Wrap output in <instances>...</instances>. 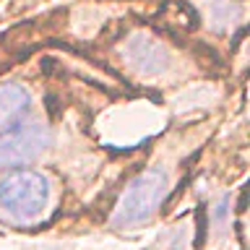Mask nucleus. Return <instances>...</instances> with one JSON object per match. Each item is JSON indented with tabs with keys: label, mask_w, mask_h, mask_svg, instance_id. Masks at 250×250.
<instances>
[{
	"label": "nucleus",
	"mask_w": 250,
	"mask_h": 250,
	"mask_svg": "<svg viewBox=\"0 0 250 250\" xmlns=\"http://www.w3.org/2000/svg\"><path fill=\"white\" fill-rule=\"evenodd\" d=\"M31 109V97L29 91L19 83L0 86V133L13 128L16 123L26 120Z\"/></svg>",
	"instance_id": "39448f33"
},
{
	"label": "nucleus",
	"mask_w": 250,
	"mask_h": 250,
	"mask_svg": "<svg viewBox=\"0 0 250 250\" xmlns=\"http://www.w3.org/2000/svg\"><path fill=\"white\" fill-rule=\"evenodd\" d=\"M169 193V175L162 167L144 169L138 177L130 180V185L123 190L120 201L115 203L112 219L109 224L115 229H130V227H141L148 222L156 208L162 206V201Z\"/></svg>",
	"instance_id": "f257e3e1"
},
{
	"label": "nucleus",
	"mask_w": 250,
	"mask_h": 250,
	"mask_svg": "<svg viewBox=\"0 0 250 250\" xmlns=\"http://www.w3.org/2000/svg\"><path fill=\"white\" fill-rule=\"evenodd\" d=\"M52 144V133L47 125L34 120H21L13 128L0 133V169L23 167L34 162Z\"/></svg>",
	"instance_id": "7ed1b4c3"
},
{
	"label": "nucleus",
	"mask_w": 250,
	"mask_h": 250,
	"mask_svg": "<svg viewBox=\"0 0 250 250\" xmlns=\"http://www.w3.org/2000/svg\"><path fill=\"white\" fill-rule=\"evenodd\" d=\"M125 58L130 60V65L144 76H159L169 68V52L164 50L159 39L148 34H136L125 47Z\"/></svg>",
	"instance_id": "20e7f679"
},
{
	"label": "nucleus",
	"mask_w": 250,
	"mask_h": 250,
	"mask_svg": "<svg viewBox=\"0 0 250 250\" xmlns=\"http://www.w3.org/2000/svg\"><path fill=\"white\" fill-rule=\"evenodd\" d=\"M50 180L34 169H16L0 183V208L13 222L31 224L50 203Z\"/></svg>",
	"instance_id": "f03ea898"
}]
</instances>
